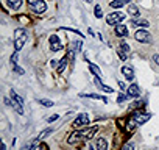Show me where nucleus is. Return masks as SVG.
Returning <instances> with one entry per match:
<instances>
[{"mask_svg": "<svg viewBox=\"0 0 159 150\" xmlns=\"http://www.w3.org/2000/svg\"><path fill=\"white\" fill-rule=\"evenodd\" d=\"M151 119V114L150 113H140V111H137V113H134L133 116H131V119L128 120V124H126V130H134L136 127H139V125H143L147 120H150Z\"/></svg>", "mask_w": 159, "mask_h": 150, "instance_id": "nucleus-1", "label": "nucleus"}, {"mask_svg": "<svg viewBox=\"0 0 159 150\" xmlns=\"http://www.w3.org/2000/svg\"><path fill=\"white\" fill-rule=\"evenodd\" d=\"M27 39H28V35H27V31L24 28H17L14 31V49H16V52L22 50V47L25 45Z\"/></svg>", "mask_w": 159, "mask_h": 150, "instance_id": "nucleus-2", "label": "nucleus"}, {"mask_svg": "<svg viewBox=\"0 0 159 150\" xmlns=\"http://www.w3.org/2000/svg\"><path fill=\"white\" fill-rule=\"evenodd\" d=\"M122 21H125V13H111V14L106 16L108 25H117Z\"/></svg>", "mask_w": 159, "mask_h": 150, "instance_id": "nucleus-3", "label": "nucleus"}, {"mask_svg": "<svg viewBox=\"0 0 159 150\" xmlns=\"http://www.w3.org/2000/svg\"><path fill=\"white\" fill-rule=\"evenodd\" d=\"M134 39L137 42H142V44H150L151 42V35L145 30H137L134 33Z\"/></svg>", "mask_w": 159, "mask_h": 150, "instance_id": "nucleus-4", "label": "nucleus"}, {"mask_svg": "<svg viewBox=\"0 0 159 150\" xmlns=\"http://www.w3.org/2000/svg\"><path fill=\"white\" fill-rule=\"evenodd\" d=\"M88 124H89V116H88L86 113H80V114L75 117V120H73V127H75V128L86 127Z\"/></svg>", "mask_w": 159, "mask_h": 150, "instance_id": "nucleus-5", "label": "nucleus"}, {"mask_svg": "<svg viewBox=\"0 0 159 150\" xmlns=\"http://www.w3.org/2000/svg\"><path fill=\"white\" fill-rule=\"evenodd\" d=\"M48 45H50V50H52V52H59V50H62V42L59 41V38H58L56 35H52V36L48 38Z\"/></svg>", "mask_w": 159, "mask_h": 150, "instance_id": "nucleus-6", "label": "nucleus"}, {"mask_svg": "<svg viewBox=\"0 0 159 150\" xmlns=\"http://www.w3.org/2000/svg\"><path fill=\"white\" fill-rule=\"evenodd\" d=\"M30 8H31V11H33V13H38V14H41V13H45V10H47V5H45V2H44V0H39V2H36L34 5H30Z\"/></svg>", "mask_w": 159, "mask_h": 150, "instance_id": "nucleus-7", "label": "nucleus"}, {"mask_svg": "<svg viewBox=\"0 0 159 150\" xmlns=\"http://www.w3.org/2000/svg\"><path fill=\"white\" fill-rule=\"evenodd\" d=\"M95 86H97L100 91H103V92H108V94H112V92H114L112 88H109V86H106L105 83H102V78H97V77H95Z\"/></svg>", "mask_w": 159, "mask_h": 150, "instance_id": "nucleus-8", "label": "nucleus"}, {"mask_svg": "<svg viewBox=\"0 0 159 150\" xmlns=\"http://www.w3.org/2000/svg\"><path fill=\"white\" fill-rule=\"evenodd\" d=\"M114 31H116V35H117L119 38H125V36H128V28H126L125 25L117 24L116 28H114Z\"/></svg>", "mask_w": 159, "mask_h": 150, "instance_id": "nucleus-9", "label": "nucleus"}, {"mask_svg": "<svg viewBox=\"0 0 159 150\" xmlns=\"http://www.w3.org/2000/svg\"><path fill=\"white\" fill-rule=\"evenodd\" d=\"M122 73L125 75L126 80H133V78H134V70H133L131 66H123V67H122Z\"/></svg>", "mask_w": 159, "mask_h": 150, "instance_id": "nucleus-10", "label": "nucleus"}, {"mask_svg": "<svg viewBox=\"0 0 159 150\" xmlns=\"http://www.w3.org/2000/svg\"><path fill=\"white\" fill-rule=\"evenodd\" d=\"M95 148H97V150H108V142H106V139H105V138H98V139L95 141Z\"/></svg>", "mask_w": 159, "mask_h": 150, "instance_id": "nucleus-11", "label": "nucleus"}, {"mask_svg": "<svg viewBox=\"0 0 159 150\" xmlns=\"http://www.w3.org/2000/svg\"><path fill=\"white\" fill-rule=\"evenodd\" d=\"M89 70H91V72H92V73L95 75L97 78H102V77H103V73H102L100 67H97V66H95L94 63H89Z\"/></svg>", "mask_w": 159, "mask_h": 150, "instance_id": "nucleus-12", "label": "nucleus"}, {"mask_svg": "<svg viewBox=\"0 0 159 150\" xmlns=\"http://www.w3.org/2000/svg\"><path fill=\"white\" fill-rule=\"evenodd\" d=\"M129 25L137 28V27H148L150 24H148L147 21H143V19H133V21L129 22Z\"/></svg>", "mask_w": 159, "mask_h": 150, "instance_id": "nucleus-13", "label": "nucleus"}, {"mask_svg": "<svg viewBox=\"0 0 159 150\" xmlns=\"http://www.w3.org/2000/svg\"><path fill=\"white\" fill-rule=\"evenodd\" d=\"M126 92H128V96H129V97H137L140 91H139V86L134 83V85H131V86L126 89Z\"/></svg>", "mask_w": 159, "mask_h": 150, "instance_id": "nucleus-14", "label": "nucleus"}, {"mask_svg": "<svg viewBox=\"0 0 159 150\" xmlns=\"http://www.w3.org/2000/svg\"><path fill=\"white\" fill-rule=\"evenodd\" d=\"M80 139H84L83 133H73V134H70V138L67 139V142H69V144H76Z\"/></svg>", "mask_w": 159, "mask_h": 150, "instance_id": "nucleus-15", "label": "nucleus"}, {"mask_svg": "<svg viewBox=\"0 0 159 150\" xmlns=\"http://www.w3.org/2000/svg\"><path fill=\"white\" fill-rule=\"evenodd\" d=\"M67 63H69V58H67V56H64V58L59 61V66H58L56 72H58V73H62V72L66 70V67H67Z\"/></svg>", "mask_w": 159, "mask_h": 150, "instance_id": "nucleus-16", "label": "nucleus"}, {"mask_svg": "<svg viewBox=\"0 0 159 150\" xmlns=\"http://www.w3.org/2000/svg\"><path fill=\"white\" fill-rule=\"evenodd\" d=\"M97 130H98V127H97V125H94L92 128H89V130H88L86 133H83L84 139H88V141H89V139H92V138H94V134L97 133Z\"/></svg>", "mask_w": 159, "mask_h": 150, "instance_id": "nucleus-17", "label": "nucleus"}, {"mask_svg": "<svg viewBox=\"0 0 159 150\" xmlns=\"http://www.w3.org/2000/svg\"><path fill=\"white\" fill-rule=\"evenodd\" d=\"M7 2H8V5L11 7L13 11H17V10L22 7V0H7Z\"/></svg>", "mask_w": 159, "mask_h": 150, "instance_id": "nucleus-18", "label": "nucleus"}, {"mask_svg": "<svg viewBox=\"0 0 159 150\" xmlns=\"http://www.w3.org/2000/svg\"><path fill=\"white\" fill-rule=\"evenodd\" d=\"M80 97H89V99H97V100H102L105 103H108V99L103 97V96H98V94H80Z\"/></svg>", "mask_w": 159, "mask_h": 150, "instance_id": "nucleus-19", "label": "nucleus"}, {"mask_svg": "<svg viewBox=\"0 0 159 150\" xmlns=\"http://www.w3.org/2000/svg\"><path fill=\"white\" fill-rule=\"evenodd\" d=\"M10 97H11V100H16V102H17V103H20V105H24V102H25L20 96H17V92H16L14 89H11V91H10Z\"/></svg>", "mask_w": 159, "mask_h": 150, "instance_id": "nucleus-20", "label": "nucleus"}, {"mask_svg": "<svg viewBox=\"0 0 159 150\" xmlns=\"http://www.w3.org/2000/svg\"><path fill=\"white\" fill-rule=\"evenodd\" d=\"M129 0H112V2L109 3V7L111 8H120V7H123L125 3H128Z\"/></svg>", "mask_w": 159, "mask_h": 150, "instance_id": "nucleus-21", "label": "nucleus"}, {"mask_svg": "<svg viewBox=\"0 0 159 150\" xmlns=\"http://www.w3.org/2000/svg\"><path fill=\"white\" fill-rule=\"evenodd\" d=\"M128 14H131V16H139L140 13H139V8H137L136 5H129V7H128Z\"/></svg>", "mask_w": 159, "mask_h": 150, "instance_id": "nucleus-22", "label": "nucleus"}, {"mask_svg": "<svg viewBox=\"0 0 159 150\" xmlns=\"http://www.w3.org/2000/svg\"><path fill=\"white\" fill-rule=\"evenodd\" d=\"M38 141H39V139L36 138V139H33V141H30V142H27V144H25V145H24V147H22L20 150H30V148H33V147L36 145V142H38Z\"/></svg>", "mask_w": 159, "mask_h": 150, "instance_id": "nucleus-23", "label": "nucleus"}, {"mask_svg": "<svg viewBox=\"0 0 159 150\" xmlns=\"http://www.w3.org/2000/svg\"><path fill=\"white\" fill-rule=\"evenodd\" d=\"M94 16H95L97 19H100V17H103V11H102V8H100V5H95V8H94Z\"/></svg>", "mask_w": 159, "mask_h": 150, "instance_id": "nucleus-24", "label": "nucleus"}, {"mask_svg": "<svg viewBox=\"0 0 159 150\" xmlns=\"http://www.w3.org/2000/svg\"><path fill=\"white\" fill-rule=\"evenodd\" d=\"M42 106H47V108H50V106H53V102L52 100H47V99H41V100H38Z\"/></svg>", "mask_w": 159, "mask_h": 150, "instance_id": "nucleus-25", "label": "nucleus"}, {"mask_svg": "<svg viewBox=\"0 0 159 150\" xmlns=\"http://www.w3.org/2000/svg\"><path fill=\"white\" fill-rule=\"evenodd\" d=\"M50 133H52V128H47V130H44L38 134V139H45V136H48Z\"/></svg>", "mask_w": 159, "mask_h": 150, "instance_id": "nucleus-26", "label": "nucleus"}, {"mask_svg": "<svg viewBox=\"0 0 159 150\" xmlns=\"http://www.w3.org/2000/svg\"><path fill=\"white\" fill-rule=\"evenodd\" d=\"M117 53H119V56H120V59H123V61H125V59L128 58V53H126V52H123V50H122L120 47L117 49Z\"/></svg>", "mask_w": 159, "mask_h": 150, "instance_id": "nucleus-27", "label": "nucleus"}, {"mask_svg": "<svg viewBox=\"0 0 159 150\" xmlns=\"http://www.w3.org/2000/svg\"><path fill=\"white\" fill-rule=\"evenodd\" d=\"M13 70H14V72H17L19 75H24V73H25V70H24L22 67H19L17 64H13Z\"/></svg>", "mask_w": 159, "mask_h": 150, "instance_id": "nucleus-28", "label": "nucleus"}, {"mask_svg": "<svg viewBox=\"0 0 159 150\" xmlns=\"http://www.w3.org/2000/svg\"><path fill=\"white\" fill-rule=\"evenodd\" d=\"M17 56H19V52H14V53L11 55V59H10V61H11V66H13V64H17Z\"/></svg>", "mask_w": 159, "mask_h": 150, "instance_id": "nucleus-29", "label": "nucleus"}, {"mask_svg": "<svg viewBox=\"0 0 159 150\" xmlns=\"http://www.w3.org/2000/svg\"><path fill=\"white\" fill-rule=\"evenodd\" d=\"M80 49H81V41H76V42L73 44V50H72V52L76 53V52H80Z\"/></svg>", "mask_w": 159, "mask_h": 150, "instance_id": "nucleus-30", "label": "nucleus"}, {"mask_svg": "<svg viewBox=\"0 0 159 150\" xmlns=\"http://www.w3.org/2000/svg\"><path fill=\"white\" fill-rule=\"evenodd\" d=\"M119 47H120V49H122L123 52H126V53L129 52V45H128L126 42H120V45H119Z\"/></svg>", "mask_w": 159, "mask_h": 150, "instance_id": "nucleus-31", "label": "nucleus"}, {"mask_svg": "<svg viewBox=\"0 0 159 150\" xmlns=\"http://www.w3.org/2000/svg\"><path fill=\"white\" fill-rule=\"evenodd\" d=\"M128 97H129L128 94H126V96H123V94H120V96H119V99H117V102H119V103H123V102H125V100H126Z\"/></svg>", "mask_w": 159, "mask_h": 150, "instance_id": "nucleus-32", "label": "nucleus"}, {"mask_svg": "<svg viewBox=\"0 0 159 150\" xmlns=\"http://www.w3.org/2000/svg\"><path fill=\"white\" fill-rule=\"evenodd\" d=\"M133 148H134V145H133L131 142H126V144L122 147V150H133Z\"/></svg>", "mask_w": 159, "mask_h": 150, "instance_id": "nucleus-33", "label": "nucleus"}, {"mask_svg": "<svg viewBox=\"0 0 159 150\" xmlns=\"http://www.w3.org/2000/svg\"><path fill=\"white\" fill-rule=\"evenodd\" d=\"M31 150H47V145L45 144H41V145H34Z\"/></svg>", "mask_w": 159, "mask_h": 150, "instance_id": "nucleus-34", "label": "nucleus"}, {"mask_svg": "<svg viewBox=\"0 0 159 150\" xmlns=\"http://www.w3.org/2000/svg\"><path fill=\"white\" fill-rule=\"evenodd\" d=\"M56 119H58V114H53V116H50V117H48L47 120H48V122H55Z\"/></svg>", "mask_w": 159, "mask_h": 150, "instance_id": "nucleus-35", "label": "nucleus"}, {"mask_svg": "<svg viewBox=\"0 0 159 150\" xmlns=\"http://www.w3.org/2000/svg\"><path fill=\"white\" fill-rule=\"evenodd\" d=\"M19 21H20V22H30V19H28V17H25V16H20V17H19Z\"/></svg>", "mask_w": 159, "mask_h": 150, "instance_id": "nucleus-36", "label": "nucleus"}, {"mask_svg": "<svg viewBox=\"0 0 159 150\" xmlns=\"http://www.w3.org/2000/svg\"><path fill=\"white\" fill-rule=\"evenodd\" d=\"M119 86H120V89H122V91H125V89H128V88L125 86V83H123V82H119Z\"/></svg>", "mask_w": 159, "mask_h": 150, "instance_id": "nucleus-37", "label": "nucleus"}, {"mask_svg": "<svg viewBox=\"0 0 159 150\" xmlns=\"http://www.w3.org/2000/svg\"><path fill=\"white\" fill-rule=\"evenodd\" d=\"M153 59H154V63L159 66V53H157V55H154V56H153Z\"/></svg>", "mask_w": 159, "mask_h": 150, "instance_id": "nucleus-38", "label": "nucleus"}, {"mask_svg": "<svg viewBox=\"0 0 159 150\" xmlns=\"http://www.w3.org/2000/svg\"><path fill=\"white\" fill-rule=\"evenodd\" d=\"M36 2H39V0H28V5H34Z\"/></svg>", "mask_w": 159, "mask_h": 150, "instance_id": "nucleus-39", "label": "nucleus"}, {"mask_svg": "<svg viewBox=\"0 0 159 150\" xmlns=\"http://www.w3.org/2000/svg\"><path fill=\"white\" fill-rule=\"evenodd\" d=\"M2 150H7V145H5V142H2Z\"/></svg>", "mask_w": 159, "mask_h": 150, "instance_id": "nucleus-40", "label": "nucleus"}, {"mask_svg": "<svg viewBox=\"0 0 159 150\" xmlns=\"http://www.w3.org/2000/svg\"><path fill=\"white\" fill-rule=\"evenodd\" d=\"M84 2H86V3H92V0H84Z\"/></svg>", "mask_w": 159, "mask_h": 150, "instance_id": "nucleus-41", "label": "nucleus"}, {"mask_svg": "<svg viewBox=\"0 0 159 150\" xmlns=\"http://www.w3.org/2000/svg\"><path fill=\"white\" fill-rule=\"evenodd\" d=\"M89 150H95V148H94V147H89Z\"/></svg>", "mask_w": 159, "mask_h": 150, "instance_id": "nucleus-42", "label": "nucleus"}]
</instances>
